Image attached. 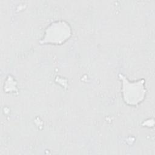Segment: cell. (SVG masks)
Wrapping results in <instances>:
<instances>
[{
	"label": "cell",
	"mask_w": 155,
	"mask_h": 155,
	"mask_svg": "<svg viewBox=\"0 0 155 155\" xmlns=\"http://www.w3.org/2000/svg\"><path fill=\"white\" fill-rule=\"evenodd\" d=\"M123 93L124 97L127 103L130 105H136L143 99L145 94V90L143 87V82L130 83L124 79Z\"/></svg>",
	"instance_id": "1"
},
{
	"label": "cell",
	"mask_w": 155,
	"mask_h": 155,
	"mask_svg": "<svg viewBox=\"0 0 155 155\" xmlns=\"http://www.w3.org/2000/svg\"><path fill=\"white\" fill-rule=\"evenodd\" d=\"M70 35V28L64 22L52 24L46 31L44 42L59 44L64 42Z\"/></svg>",
	"instance_id": "2"
}]
</instances>
